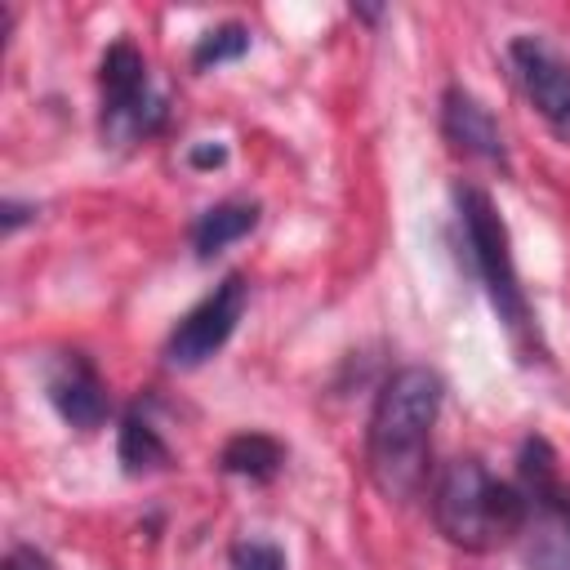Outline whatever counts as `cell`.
Listing matches in <instances>:
<instances>
[{
  "mask_svg": "<svg viewBox=\"0 0 570 570\" xmlns=\"http://www.w3.org/2000/svg\"><path fill=\"white\" fill-rule=\"evenodd\" d=\"M441 396L445 383L428 365H405L379 387L365 428V472L383 499L392 503L419 499L428 481L432 423L441 414Z\"/></svg>",
  "mask_w": 570,
  "mask_h": 570,
  "instance_id": "obj_1",
  "label": "cell"
},
{
  "mask_svg": "<svg viewBox=\"0 0 570 570\" xmlns=\"http://www.w3.org/2000/svg\"><path fill=\"white\" fill-rule=\"evenodd\" d=\"M432 521L454 548L494 552L503 543H517L525 521V494L521 485L490 476L481 459H454L432 490Z\"/></svg>",
  "mask_w": 570,
  "mask_h": 570,
  "instance_id": "obj_2",
  "label": "cell"
},
{
  "mask_svg": "<svg viewBox=\"0 0 570 570\" xmlns=\"http://www.w3.org/2000/svg\"><path fill=\"white\" fill-rule=\"evenodd\" d=\"M454 205H459V223H463V240H468L476 281L485 285L494 316L503 321L512 343H521V347L539 343V325H534L530 298H525L517 263H512V240H508V227H503L490 191H481L476 183H463V187H454Z\"/></svg>",
  "mask_w": 570,
  "mask_h": 570,
  "instance_id": "obj_3",
  "label": "cell"
},
{
  "mask_svg": "<svg viewBox=\"0 0 570 570\" xmlns=\"http://www.w3.org/2000/svg\"><path fill=\"white\" fill-rule=\"evenodd\" d=\"M521 494L525 521L517 534V552L525 570H570V485L557 476V454L543 436L521 445Z\"/></svg>",
  "mask_w": 570,
  "mask_h": 570,
  "instance_id": "obj_4",
  "label": "cell"
},
{
  "mask_svg": "<svg viewBox=\"0 0 570 570\" xmlns=\"http://www.w3.org/2000/svg\"><path fill=\"white\" fill-rule=\"evenodd\" d=\"M98 89H102V111H98L102 142L129 147V142H138V138H151V134L165 129L169 107H165V98L151 89L147 58L138 53L134 40H116V45L102 53Z\"/></svg>",
  "mask_w": 570,
  "mask_h": 570,
  "instance_id": "obj_5",
  "label": "cell"
},
{
  "mask_svg": "<svg viewBox=\"0 0 570 570\" xmlns=\"http://www.w3.org/2000/svg\"><path fill=\"white\" fill-rule=\"evenodd\" d=\"M245 303H249L245 276H240V272H227V276L174 325V334H169V343H165V361H169L174 370H196V365H205V361L236 334V325H240V316H245Z\"/></svg>",
  "mask_w": 570,
  "mask_h": 570,
  "instance_id": "obj_6",
  "label": "cell"
},
{
  "mask_svg": "<svg viewBox=\"0 0 570 570\" xmlns=\"http://www.w3.org/2000/svg\"><path fill=\"white\" fill-rule=\"evenodd\" d=\"M508 62L539 116L570 138V58H561L543 36H517L508 45Z\"/></svg>",
  "mask_w": 570,
  "mask_h": 570,
  "instance_id": "obj_7",
  "label": "cell"
},
{
  "mask_svg": "<svg viewBox=\"0 0 570 570\" xmlns=\"http://www.w3.org/2000/svg\"><path fill=\"white\" fill-rule=\"evenodd\" d=\"M45 392H49V405L58 410V419L71 423L76 432H94L111 414L107 383L85 352H58L45 370Z\"/></svg>",
  "mask_w": 570,
  "mask_h": 570,
  "instance_id": "obj_8",
  "label": "cell"
},
{
  "mask_svg": "<svg viewBox=\"0 0 570 570\" xmlns=\"http://www.w3.org/2000/svg\"><path fill=\"white\" fill-rule=\"evenodd\" d=\"M441 129L454 142V151L490 160V165H508V147H503V134H499V120L463 85L445 89V98H441Z\"/></svg>",
  "mask_w": 570,
  "mask_h": 570,
  "instance_id": "obj_9",
  "label": "cell"
},
{
  "mask_svg": "<svg viewBox=\"0 0 570 570\" xmlns=\"http://www.w3.org/2000/svg\"><path fill=\"white\" fill-rule=\"evenodd\" d=\"M116 459L129 476H147V472H165L169 468V445L165 436L151 428V419L134 405L125 419H120V436H116Z\"/></svg>",
  "mask_w": 570,
  "mask_h": 570,
  "instance_id": "obj_10",
  "label": "cell"
},
{
  "mask_svg": "<svg viewBox=\"0 0 570 570\" xmlns=\"http://www.w3.org/2000/svg\"><path fill=\"white\" fill-rule=\"evenodd\" d=\"M258 227V205L254 200H223L214 209H205L196 223H191V245L200 258H214L218 249H227L232 240L249 236Z\"/></svg>",
  "mask_w": 570,
  "mask_h": 570,
  "instance_id": "obj_11",
  "label": "cell"
},
{
  "mask_svg": "<svg viewBox=\"0 0 570 570\" xmlns=\"http://www.w3.org/2000/svg\"><path fill=\"white\" fill-rule=\"evenodd\" d=\"M218 468L232 472V476H245V481H272L285 468V445L267 432H236L223 445Z\"/></svg>",
  "mask_w": 570,
  "mask_h": 570,
  "instance_id": "obj_12",
  "label": "cell"
},
{
  "mask_svg": "<svg viewBox=\"0 0 570 570\" xmlns=\"http://www.w3.org/2000/svg\"><path fill=\"white\" fill-rule=\"evenodd\" d=\"M245 49H249V27H240V22H223V27H209V31L196 40V49H191V67H196V71H209V67H218V62L240 58Z\"/></svg>",
  "mask_w": 570,
  "mask_h": 570,
  "instance_id": "obj_13",
  "label": "cell"
},
{
  "mask_svg": "<svg viewBox=\"0 0 570 570\" xmlns=\"http://www.w3.org/2000/svg\"><path fill=\"white\" fill-rule=\"evenodd\" d=\"M232 570H285V552L267 539H240L232 548Z\"/></svg>",
  "mask_w": 570,
  "mask_h": 570,
  "instance_id": "obj_14",
  "label": "cell"
},
{
  "mask_svg": "<svg viewBox=\"0 0 570 570\" xmlns=\"http://www.w3.org/2000/svg\"><path fill=\"white\" fill-rule=\"evenodd\" d=\"M4 570H53V561L45 557V552H36V548H13L9 557H4Z\"/></svg>",
  "mask_w": 570,
  "mask_h": 570,
  "instance_id": "obj_15",
  "label": "cell"
},
{
  "mask_svg": "<svg viewBox=\"0 0 570 570\" xmlns=\"http://www.w3.org/2000/svg\"><path fill=\"white\" fill-rule=\"evenodd\" d=\"M187 160H191L196 169H218V165L227 160V147H223V142H196V147L187 151Z\"/></svg>",
  "mask_w": 570,
  "mask_h": 570,
  "instance_id": "obj_16",
  "label": "cell"
},
{
  "mask_svg": "<svg viewBox=\"0 0 570 570\" xmlns=\"http://www.w3.org/2000/svg\"><path fill=\"white\" fill-rule=\"evenodd\" d=\"M31 214H36V205H22V200H4V205H0V227H4V236H13V232H18V227L31 218Z\"/></svg>",
  "mask_w": 570,
  "mask_h": 570,
  "instance_id": "obj_17",
  "label": "cell"
},
{
  "mask_svg": "<svg viewBox=\"0 0 570 570\" xmlns=\"http://www.w3.org/2000/svg\"><path fill=\"white\" fill-rule=\"evenodd\" d=\"M352 13H356V18H365V22H374L383 9H374V4H352Z\"/></svg>",
  "mask_w": 570,
  "mask_h": 570,
  "instance_id": "obj_18",
  "label": "cell"
}]
</instances>
